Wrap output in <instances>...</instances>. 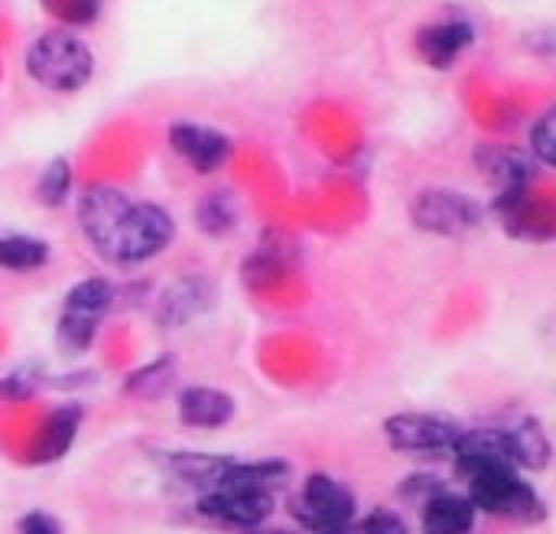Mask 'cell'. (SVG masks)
<instances>
[{"label":"cell","mask_w":556,"mask_h":534,"mask_svg":"<svg viewBox=\"0 0 556 534\" xmlns=\"http://www.w3.org/2000/svg\"><path fill=\"white\" fill-rule=\"evenodd\" d=\"M212 303H215V287L205 277H182L160 294L156 320L166 330H179V326H189L192 320H199L202 313H208Z\"/></svg>","instance_id":"13"},{"label":"cell","mask_w":556,"mask_h":534,"mask_svg":"<svg viewBox=\"0 0 556 534\" xmlns=\"http://www.w3.org/2000/svg\"><path fill=\"white\" fill-rule=\"evenodd\" d=\"M39 3L65 26H88L101 13V0H39Z\"/></svg>","instance_id":"27"},{"label":"cell","mask_w":556,"mask_h":534,"mask_svg":"<svg viewBox=\"0 0 556 534\" xmlns=\"http://www.w3.org/2000/svg\"><path fill=\"white\" fill-rule=\"evenodd\" d=\"M472 163L495 186V193L534 189L538 160L528 150H518L508 144H479L472 150Z\"/></svg>","instance_id":"10"},{"label":"cell","mask_w":556,"mask_h":534,"mask_svg":"<svg viewBox=\"0 0 556 534\" xmlns=\"http://www.w3.org/2000/svg\"><path fill=\"white\" fill-rule=\"evenodd\" d=\"M52 378L42 372V365H36V362H29V365H20V369H13L10 375H3V382H0V398H7V401H26V398H33L42 385H49Z\"/></svg>","instance_id":"26"},{"label":"cell","mask_w":556,"mask_h":534,"mask_svg":"<svg viewBox=\"0 0 556 534\" xmlns=\"http://www.w3.org/2000/svg\"><path fill=\"white\" fill-rule=\"evenodd\" d=\"M114 303H117V287L108 277H85L68 287V294L62 300V313H75L81 320L101 323Z\"/></svg>","instance_id":"18"},{"label":"cell","mask_w":556,"mask_h":534,"mask_svg":"<svg viewBox=\"0 0 556 534\" xmlns=\"http://www.w3.org/2000/svg\"><path fill=\"white\" fill-rule=\"evenodd\" d=\"M290 480V463L283 460H231L225 480L195 496V512L208 522L238 529V532H257L267 525L277 506V493Z\"/></svg>","instance_id":"2"},{"label":"cell","mask_w":556,"mask_h":534,"mask_svg":"<svg viewBox=\"0 0 556 534\" xmlns=\"http://www.w3.org/2000/svg\"><path fill=\"white\" fill-rule=\"evenodd\" d=\"M453 467L459 476H469L485 467H515L511 440L505 427H466L456 450H453Z\"/></svg>","instance_id":"12"},{"label":"cell","mask_w":556,"mask_h":534,"mask_svg":"<svg viewBox=\"0 0 556 534\" xmlns=\"http://www.w3.org/2000/svg\"><path fill=\"white\" fill-rule=\"evenodd\" d=\"M72 186H75V176H72V166L65 157H55L42 166L39 179H36V199L46 206V209H59L68 202L72 196Z\"/></svg>","instance_id":"22"},{"label":"cell","mask_w":556,"mask_h":534,"mask_svg":"<svg viewBox=\"0 0 556 534\" xmlns=\"http://www.w3.org/2000/svg\"><path fill=\"white\" fill-rule=\"evenodd\" d=\"M290 512L306 534H329L358 519V502L342 480L329 473H309Z\"/></svg>","instance_id":"6"},{"label":"cell","mask_w":556,"mask_h":534,"mask_svg":"<svg viewBox=\"0 0 556 534\" xmlns=\"http://www.w3.org/2000/svg\"><path fill=\"white\" fill-rule=\"evenodd\" d=\"M528 49L531 52H541V55H556V29H538V33H528L525 36Z\"/></svg>","instance_id":"31"},{"label":"cell","mask_w":556,"mask_h":534,"mask_svg":"<svg viewBox=\"0 0 556 534\" xmlns=\"http://www.w3.org/2000/svg\"><path fill=\"white\" fill-rule=\"evenodd\" d=\"M26 75L49 91H81L94 75V55L72 29H46L26 49Z\"/></svg>","instance_id":"3"},{"label":"cell","mask_w":556,"mask_h":534,"mask_svg":"<svg viewBox=\"0 0 556 534\" xmlns=\"http://www.w3.org/2000/svg\"><path fill=\"white\" fill-rule=\"evenodd\" d=\"M287 271V254L277 245H261L248 261H244V284L251 290H267L274 287Z\"/></svg>","instance_id":"23"},{"label":"cell","mask_w":556,"mask_h":534,"mask_svg":"<svg viewBox=\"0 0 556 534\" xmlns=\"http://www.w3.org/2000/svg\"><path fill=\"white\" fill-rule=\"evenodd\" d=\"M169 147L176 150V157H182L202 176L218 173L231 157L228 134H222L208 124H199V121H173L169 124Z\"/></svg>","instance_id":"9"},{"label":"cell","mask_w":556,"mask_h":534,"mask_svg":"<svg viewBox=\"0 0 556 534\" xmlns=\"http://www.w3.org/2000/svg\"><path fill=\"white\" fill-rule=\"evenodd\" d=\"M81 421H85V408L81 405H59V408H52L42 418V424H39V434H36L33 450H29V463H36V467L59 463L72 450V444H75V437L81 431Z\"/></svg>","instance_id":"15"},{"label":"cell","mask_w":556,"mask_h":534,"mask_svg":"<svg viewBox=\"0 0 556 534\" xmlns=\"http://www.w3.org/2000/svg\"><path fill=\"white\" fill-rule=\"evenodd\" d=\"M414 228L437 235V238H466L485 222V209L479 199L459 189H420L410 202Z\"/></svg>","instance_id":"7"},{"label":"cell","mask_w":556,"mask_h":534,"mask_svg":"<svg viewBox=\"0 0 556 534\" xmlns=\"http://www.w3.org/2000/svg\"><path fill=\"white\" fill-rule=\"evenodd\" d=\"M49 264V245L33 235L0 232V268L13 274H33Z\"/></svg>","instance_id":"19"},{"label":"cell","mask_w":556,"mask_h":534,"mask_svg":"<svg viewBox=\"0 0 556 534\" xmlns=\"http://www.w3.org/2000/svg\"><path fill=\"white\" fill-rule=\"evenodd\" d=\"M446 486H443V480L440 476H430V473H414V476H404V483L397 486V496H404V499H414V502H427V499H433V496H440Z\"/></svg>","instance_id":"28"},{"label":"cell","mask_w":556,"mask_h":534,"mask_svg":"<svg viewBox=\"0 0 556 534\" xmlns=\"http://www.w3.org/2000/svg\"><path fill=\"white\" fill-rule=\"evenodd\" d=\"M528 153L556 170V104H551L534 124H531V134H528Z\"/></svg>","instance_id":"25"},{"label":"cell","mask_w":556,"mask_h":534,"mask_svg":"<svg viewBox=\"0 0 556 534\" xmlns=\"http://www.w3.org/2000/svg\"><path fill=\"white\" fill-rule=\"evenodd\" d=\"M362 534H410L407 522L394 509H371L362 519Z\"/></svg>","instance_id":"29"},{"label":"cell","mask_w":556,"mask_h":534,"mask_svg":"<svg viewBox=\"0 0 556 534\" xmlns=\"http://www.w3.org/2000/svg\"><path fill=\"white\" fill-rule=\"evenodd\" d=\"M173 375H176V359H173V356H160V359L140 365L137 372H130V375L124 378V392L150 401V398L166 395V388L173 385Z\"/></svg>","instance_id":"21"},{"label":"cell","mask_w":556,"mask_h":534,"mask_svg":"<svg viewBox=\"0 0 556 534\" xmlns=\"http://www.w3.org/2000/svg\"><path fill=\"white\" fill-rule=\"evenodd\" d=\"M195 228L208 238H222L238 225V202L228 189H212L195 202Z\"/></svg>","instance_id":"20"},{"label":"cell","mask_w":556,"mask_h":534,"mask_svg":"<svg viewBox=\"0 0 556 534\" xmlns=\"http://www.w3.org/2000/svg\"><path fill=\"white\" fill-rule=\"evenodd\" d=\"M469 502L476 512L492 516V519H511V522H544L547 506L534 483H528L518 470L511 467H485L466 476Z\"/></svg>","instance_id":"4"},{"label":"cell","mask_w":556,"mask_h":534,"mask_svg":"<svg viewBox=\"0 0 556 534\" xmlns=\"http://www.w3.org/2000/svg\"><path fill=\"white\" fill-rule=\"evenodd\" d=\"M472 42H476V29L469 20H459V16L443 20V23H427L414 36L417 55L440 72L453 69Z\"/></svg>","instance_id":"11"},{"label":"cell","mask_w":556,"mask_h":534,"mask_svg":"<svg viewBox=\"0 0 556 534\" xmlns=\"http://www.w3.org/2000/svg\"><path fill=\"white\" fill-rule=\"evenodd\" d=\"M98 330H101V323L81 320V316H75V313H59V323H55V346H59L65 356H85V352L94 346Z\"/></svg>","instance_id":"24"},{"label":"cell","mask_w":556,"mask_h":534,"mask_svg":"<svg viewBox=\"0 0 556 534\" xmlns=\"http://www.w3.org/2000/svg\"><path fill=\"white\" fill-rule=\"evenodd\" d=\"M463 431L466 427L459 421L430 411H397L381 424L384 444L394 454L420 457V460H453Z\"/></svg>","instance_id":"5"},{"label":"cell","mask_w":556,"mask_h":534,"mask_svg":"<svg viewBox=\"0 0 556 534\" xmlns=\"http://www.w3.org/2000/svg\"><path fill=\"white\" fill-rule=\"evenodd\" d=\"M492 215L518 241L544 245V241H554L556 238V206L551 199L538 196L534 189L495 193Z\"/></svg>","instance_id":"8"},{"label":"cell","mask_w":556,"mask_h":534,"mask_svg":"<svg viewBox=\"0 0 556 534\" xmlns=\"http://www.w3.org/2000/svg\"><path fill=\"white\" fill-rule=\"evenodd\" d=\"M75 212L91 251L117 268L147 264L160 258L176 238V222L163 206L134 199L117 186L98 183L81 189Z\"/></svg>","instance_id":"1"},{"label":"cell","mask_w":556,"mask_h":534,"mask_svg":"<svg viewBox=\"0 0 556 534\" xmlns=\"http://www.w3.org/2000/svg\"><path fill=\"white\" fill-rule=\"evenodd\" d=\"M16 534H65V532H62V525H59V519H55V516H49V512H42V509H33V512H26V516L16 522Z\"/></svg>","instance_id":"30"},{"label":"cell","mask_w":556,"mask_h":534,"mask_svg":"<svg viewBox=\"0 0 556 534\" xmlns=\"http://www.w3.org/2000/svg\"><path fill=\"white\" fill-rule=\"evenodd\" d=\"M476 519L479 512L466 493L443 489L420 506V534H472Z\"/></svg>","instance_id":"16"},{"label":"cell","mask_w":556,"mask_h":534,"mask_svg":"<svg viewBox=\"0 0 556 534\" xmlns=\"http://www.w3.org/2000/svg\"><path fill=\"white\" fill-rule=\"evenodd\" d=\"M508 440H511V454H515V467L518 473H544L554 460V444L544 431L541 421L534 418H521L515 424L505 427Z\"/></svg>","instance_id":"17"},{"label":"cell","mask_w":556,"mask_h":534,"mask_svg":"<svg viewBox=\"0 0 556 534\" xmlns=\"http://www.w3.org/2000/svg\"><path fill=\"white\" fill-rule=\"evenodd\" d=\"M176 414H179L182 427H192V431H222L238 414V401L228 392H222V388L192 385V388H182V395L176 401Z\"/></svg>","instance_id":"14"}]
</instances>
